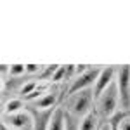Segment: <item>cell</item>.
Returning <instances> with one entry per match:
<instances>
[{"mask_svg":"<svg viewBox=\"0 0 130 130\" xmlns=\"http://www.w3.org/2000/svg\"><path fill=\"white\" fill-rule=\"evenodd\" d=\"M54 109H43L42 111V109L30 108V113L33 115V121H35V130H49V123H50L52 115H54Z\"/></svg>","mask_w":130,"mask_h":130,"instance_id":"obj_7","label":"cell"},{"mask_svg":"<svg viewBox=\"0 0 130 130\" xmlns=\"http://www.w3.org/2000/svg\"><path fill=\"white\" fill-rule=\"evenodd\" d=\"M102 125L99 123V113L97 109H92L89 115H85L80 120V130H99Z\"/></svg>","mask_w":130,"mask_h":130,"instance_id":"obj_9","label":"cell"},{"mask_svg":"<svg viewBox=\"0 0 130 130\" xmlns=\"http://www.w3.org/2000/svg\"><path fill=\"white\" fill-rule=\"evenodd\" d=\"M56 102H57V95L56 94H52V92H47V94H43L42 97H38L37 101H33L31 102V108H35V109H54L56 108Z\"/></svg>","mask_w":130,"mask_h":130,"instance_id":"obj_8","label":"cell"},{"mask_svg":"<svg viewBox=\"0 0 130 130\" xmlns=\"http://www.w3.org/2000/svg\"><path fill=\"white\" fill-rule=\"evenodd\" d=\"M116 71H118V68H115V66H108V68H102L101 70L99 76H97V82L94 85V97L95 99L109 87L113 82L116 80Z\"/></svg>","mask_w":130,"mask_h":130,"instance_id":"obj_6","label":"cell"},{"mask_svg":"<svg viewBox=\"0 0 130 130\" xmlns=\"http://www.w3.org/2000/svg\"><path fill=\"white\" fill-rule=\"evenodd\" d=\"M99 130H111V125L109 123H102V127H101Z\"/></svg>","mask_w":130,"mask_h":130,"instance_id":"obj_17","label":"cell"},{"mask_svg":"<svg viewBox=\"0 0 130 130\" xmlns=\"http://www.w3.org/2000/svg\"><path fill=\"white\" fill-rule=\"evenodd\" d=\"M42 70V66L38 64H26V73H38Z\"/></svg>","mask_w":130,"mask_h":130,"instance_id":"obj_15","label":"cell"},{"mask_svg":"<svg viewBox=\"0 0 130 130\" xmlns=\"http://www.w3.org/2000/svg\"><path fill=\"white\" fill-rule=\"evenodd\" d=\"M52 80H54V82L66 80V66H59V68H57V71L54 73V76H52Z\"/></svg>","mask_w":130,"mask_h":130,"instance_id":"obj_13","label":"cell"},{"mask_svg":"<svg viewBox=\"0 0 130 130\" xmlns=\"http://www.w3.org/2000/svg\"><path fill=\"white\" fill-rule=\"evenodd\" d=\"M118 128H120V130H130V115L121 121L120 125H118Z\"/></svg>","mask_w":130,"mask_h":130,"instance_id":"obj_16","label":"cell"},{"mask_svg":"<svg viewBox=\"0 0 130 130\" xmlns=\"http://www.w3.org/2000/svg\"><path fill=\"white\" fill-rule=\"evenodd\" d=\"M2 130H10V128H7V127H5V125H2Z\"/></svg>","mask_w":130,"mask_h":130,"instance_id":"obj_18","label":"cell"},{"mask_svg":"<svg viewBox=\"0 0 130 130\" xmlns=\"http://www.w3.org/2000/svg\"><path fill=\"white\" fill-rule=\"evenodd\" d=\"M49 130H66V111L62 108H56L50 118Z\"/></svg>","mask_w":130,"mask_h":130,"instance_id":"obj_10","label":"cell"},{"mask_svg":"<svg viewBox=\"0 0 130 130\" xmlns=\"http://www.w3.org/2000/svg\"><path fill=\"white\" fill-rule=\"evenodd\" d=\"M94 89H85L80 90L76 94L68 95V115H71L73 118L82 120L85 115H89L92 111V102H94Z\"/></svg>","mask_w":130,"mask_h":130,"instance_id":"obj_1","label":"cell"},{"mask_svg":"<svg viewBox=\"0 0 130 130\" xmlns=\"http://www.w3.org/2000/svg\"><path fill=\"white\" fill-rule=\"evenodd\" d=\"M101 70H102V68L94 66V68H90L87 73H83V75H80V76H76L75 80L71 82L70 89H68V95L76 94V92L85 90V89H94L92 85H95V82H97V76H99Z\"/></svg>","mask_w":130,"mask_h":130,"instance_id":"obj_5","label":"cell"},{"mask_svg":"<svg viewBox=\"0 0 130 130\" xmlns=\"http://www.w3.org/2000/svg\"><path fill=\"white\" fill-rule=\"evenodd\" d=\"M23 108H24V102H23V99H10L9 102H5L2 115H12V113H19V111H23Z\"/></svg>","mask_w":130,"mask_h":130,"instance_id":"obj_11","label":"cell"},{"mask_svg":"<svg viewBox=\"0 0 130 130\" xmlns=\"http://www.w3.org/2000/svg\"><path fill=\"white\" fill-rule=\"evenodd\" d=\"M118 106H120V95H118V87H116V80H115L97 97V113L102 118L111 120L118 113Z\"/></svg>","mask_w":130,"mask_h":130,"instance_id":"obj_2","label":"cell"},{"mask_svg":"<svg viewBox=\"0 0 130 130\" xmlns=\"http://www.w3.org/2000/svg\"><path fill=\"white\" fill-rule=\"evenodd\" d=\"M26 73V64H10L9 75L10 76H21Z\"/></svg>","mask_w":130,"mask_h":130,"instance_id":"obj_12","label":"cell"},{"mask_svg":"<svg viewBox=\"0 0 130 130\" xmlns=\"http://www.w3.org/2000/svg\"><path fill=\"white\" fill-rule=\"evenodd\" d=\"M2 125L10 130H35V121L30 109H23L12 115H2Z\"/></svg>","mask_w":130,"mask_h":130,"instance_id":"obj_4","label":"cell"},{"mask_svg":"<svg viewBox=\"0 0 130 130\" xmlns=\"http://www.w3.org/2000/svg\"><path fill=\"white\" fill-rule=\"evenodd\" d=\"M116 87L121 111H130V64H123L116 71Z\"/></svg>","mask_w":130,"mask_h":130,"instance_id":"obj_3","label":"cell"},{"mask_svg":"<svg viewBox=\"0 0 130 130\" xmlns=\"http://www.w3.org/2000/svg\"><path fill=\"white\" fill-rule=\"evenodd\" d=\"M37 87H38V83H37V82H30V83H26V85H24V87L21 89V94H23V95L26 97V95H30L31 92L37 89Z\"/></svg>","mask_w":130,"mask_h":130,"instance_id":"obj_14","label":"cell"}]
</instances>
